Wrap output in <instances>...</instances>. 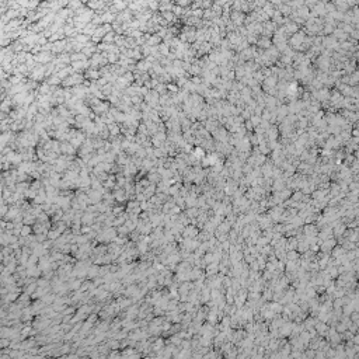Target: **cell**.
I'll list each match as a JSON object with an SVG mask.
<instances>
[{
	"label": "cell",
	"instance_id": "1",
	"mask_svg": "<svg viewBox=\"0 0 359 359\" xmlns=\"http://www.w3.org/2000/svg\"><path fill=\"white\" fill-rule=\"evenodd\" d=\"M52 55L53 53L51 52V51H47V52H45V51H41L40 53H37V55L34 56V59H35V62H38V63L45 65L52 60Z\"/></svg>",
	"mask_w": 359,
	"mask_h": 359
},
{
	"label": "cell",
	"instance_id": "2",
	"mask_svg": "<svg viewBox=\"0 0 359 359\" xmlns=\"http://www.w3.org/2000/svg\"><path fill=\"white\" fill-rule=\"evenodd\" d=\"M60 152L66 154V156H72V154L76 153V147L69 140H63V142H60Z\"/></svg>",
	"mask_w": 359,
	"mask_h": 359
},
{
	"label": "cell",
	"instance_id": "3",
	"mask_svg": "<svg viewBox=\"0 0 359 359\" xmlns=\"http://www.w3.org/2000/svg\"><path fill=\"white\" fill-rule=\"evenodd\" d=\"M87 198H89L90 203H98L103 198V191H97V190H90L87 192Z\"/></svg>",
	"mask_w": 359,
	"mask_h": 359
},
{
	"label": "cell",
	"instance_id": "4",
	"mask_svg": "<svg viewBox=\"0 0 359 359\" xmlns=\"http://www.w3.org/2000/svg\"><path fill=\"white\" fill-rule=\"evenodd\" d=\"M255 47L259 48V49H268L269 47H272V41H271V38H268V37H263V35H259L258 40H257V42H255Z\"/></svg>",
	"mask_w": 359,
	"mask_h": 359
},
{
	"label": "cell",
	"instance_id": "5",
	"mask_svg": "<svg viewBox=\"0 0 359 359\" xmlns=\"http://www.w3.org/2000/svg\"><path fill=\"white\" fill-rule=\"evenodd\" d=\"M198 234H199V233H198V230H196L194 226L192 227H191V226L187 227V229L183 232V236L185 237V239H194V237H196Z\"/></svg>",
	"mask_w": 359,
	"mask_h": 359
},
{
	"label": "cell",
	"instance_id": "6",
	"mask_svg": "<svg viewBox=\"0 0 359 359\" xmlns=\"http://www.w3.org/2000/svg\"><path fill=\"white\" fill-rule=\"evenodd\" d=\"M275 10H276L275 6H274L272 3H269V2H266V3L263 6V11L269 17V20H271V17H272V14H274V11Z\"/></svg>",
	"mask_w": 359,
	"mask_h": 359
},
{
	"label": "cell",
	"instance_id": "7",
	"mask_svg": "<svg viewBox=\"0 0 359 359\" xmlns=\"http://www.w3.org/2000/svg\"><path fill=\"white\" fill-rule=\"evenodd\" d=\"M321 250L323 251H331V250L334 248V246H335V240H333V239H327V240H324V243L321 244Z\"/></svg>",
	"mask_w": 359,
	"mask_h": 359
},
{
	"label": "cell",
	"instance_id": "8",
	"mask_svg": "<svg viewBox=\"0 0 359 359\" xmlns=\"http://www.w3.org/2000/svg\"><path fill=\"white\" fill-rule=\"evenodd\" d=\"M157 51H159V53L161 55V56H167V55L170 53V51H171V48H170L167 43L161 42V43L157 45Z\"/></svg>",
	"mask_w": 359,
	"mask_h": 359
},
{
	"label": "cell",
	"instance_id": "9",
	"mask_svg": "<svg viewBox=\"0 0 359 359\" xmlns=\"http://www.w3.org/2000/svg\"><path fill=\"white\" fill-rule=\"evenodd\" d=\"M97 213H84L83 219H81V223H84V225H89V226H91L94 222V217H96Z\"/></svg>",
	"mask_w": 359,
	"mask_h": 359
},
{
	"label": "cell",
	"instance_id": "10",
	"mask_svg": "<svg viewBox=\"0 0 359 359\" xmlns=\"http://www.w3.org/2000/svg\"><path fill=\"white\" fill-rule=\"evenodd\" d=\"M73 38L80 43H87L90 41V37L89 35H86V34H79V35H74Z\"/></svg>",
	"mask_w": 359,
	"mask_h": 359
},
{
	"label": "cell",
	"instance_id": "11",
	"mask_svg": "<svg viewBox=\"0 0 359 359\" xmlns=\"http://www.w3.org/2000/svg\"><path fill=\"white\" fill-rule=\"evenodd\" d=\"M47 237H49L51 240H56L60 237V232L59 230H48V234Z\"/></svg>",
	"mask_w": 359,
	"mask_h": 359
},
{
	"label": "cell",
	"instance_id": "12",
	"mask_svg": "<svg viewBox=\"0 0 359 359\" xmlns=\"http://www.w3.org/2000/svg\"><path fill=\"white\" fill-rule=\"evenodd\" d=\"M31 232H32V229H31L28 225H23V227H21V232H20V234L23 237H25V236H30L31 234Z\"/></svg>",
	"mask_w": 359,
	"mask_h": 359
},
{
	"label": "cell",
	"instance_id": "13",
	"mask_svg": "<svg viewBox=\"0 0 359 359\" xmlns=\"http://www.w3.org/2000/svg\"><path fill=\"white\" fill-rule=\"evenodd\" d=\"M98 266H96V265H93L91 268H89V271H87V276L89 278H93V276H96L97 274H98Z\"/></svg>",
	"mask_w": 359,
	"mask_h": 359
},
{
	"label": "cell",
	"instance_id": "14",
	"mask_svg": "<svg viewBox=\"0 0 359 359\" xmlns=\"http://www.w3.org/2000/svg\"><path fill=\"white\" fill-rule=\"evenodd\" d=\"M297 241L299 240L296 239V237H293V239H289V243H288V250H296V247H297Z\"/></svg>",
	"mask_w": 359,
	"mask_h": 359
},
{
	"label": "cell",
	"instance_id": "15",
	"mask_svg": "<svg viewBox=\"0 0 359 359\" xmlns=\"http://www.w3.org/2000/svg\"><path fill=\"white\" fill-rule=\"evenodd\" d=\"M192 16L194 17H198V18H202L203 9H195V10H192Z\"/></svg>",
	"mask_w": 359,
	"mask_h": 359
},
{
	"label": "cell",
	"instance_id": "16",
	"mask_svg": "<svg viewBox=\"0 0 359 359\" xmlns=\"http://www.w3.org/2000/svg\"><path fill=\"white\" fill-rule=\"evenodd\" d=\"M297 255H299V254L296 253V251H293V253H288L286 258H288V261H296V259H297Z\"/></svg>",
	"mask_w": 359,
	"mask_h": 359
},
{
	"label": "cell",
	"instance_id": "17",
	"mask_svg": "<svg viewBox=\"0 0 359 359\" xmlns=\"http://www.w3.org/2000/svg\"><path fill=\"white\" fill-rule=\"evenodd\" d=\"M319 3V0H304V6L309 7V9H312L313 6H316V4Z\"/></svg>",
	"mask_w": 359,
	"mask_h": 359
},
{
	"label": "cell",
	"instance_id": "18",
	"mask_svg": "<svg viewBox=\"0 0 359 359\" xmlns=\"http://www.w3.org/2000/svg\"><path fill=\"white\" fill-rule=\"evenodd\" d=\"M37 283H31L28 288H27V295H31V293H34L35 292V289H37Z\"/></svg>",
	"mask_w": 359,
	"mask_h": 359
},
{
	"label": "cell",
	"instance_id": "19",
	"mask_svg": "<svg viewBox=\"0 0 359 359\" xmlns=\"http://www.w3.org/2000/svg\"><path fill=\"white\" fill-rule=\"evenodd\" d=\"M161 346H163V341H161V339H159V341H157V342L153 345V349H154V351H159V349H163Z\"/></svg>",
	"mask_w": 359,
	"mask_h": 359
},
{
	"label": "cell",
	"instance_id": "20",
	"mask_svg": "<svg viewBox=\"0 0 359 359\" xmlns=\"http://www.w3.org/2000/svg\"><path fill=\"white\" fill-rule=\"evenodd\" d=\"M7 344H9L7 341H0V346H4V345H7Z\"/></svg>",
	"mask_w": 359,
	"mask_h": 359
},
{
	"label": "cell",
	"instance_id": "21",
	"mask_svg": "<svg viewBox=\"0 0 359 359\" xmlns=\"http://www.w3.org/2000/svg\"><path fill=\"white\" fill-rule=\"evenodd\" d=\"M2 190H3V184H2V180H0V195H2Z\"/></svg>",
	"mask_w": 359,
	"mask_h": 359
},
{
	"label": "cell",
	"instance_id": "22",
	"mask_svg": "<svg viewBox=\"0 0 359 359\" xmlns=\"http://www.w3.org/2000/svg\"><path fill=\"white\" fill-rule=\"evenodd\" d=\"M3 258H4V255H3V254H2V253H0V263L3 261Z\"/></svg>",
	"mask_w": 359,
	"mask_h": 359
}]
</instances>
